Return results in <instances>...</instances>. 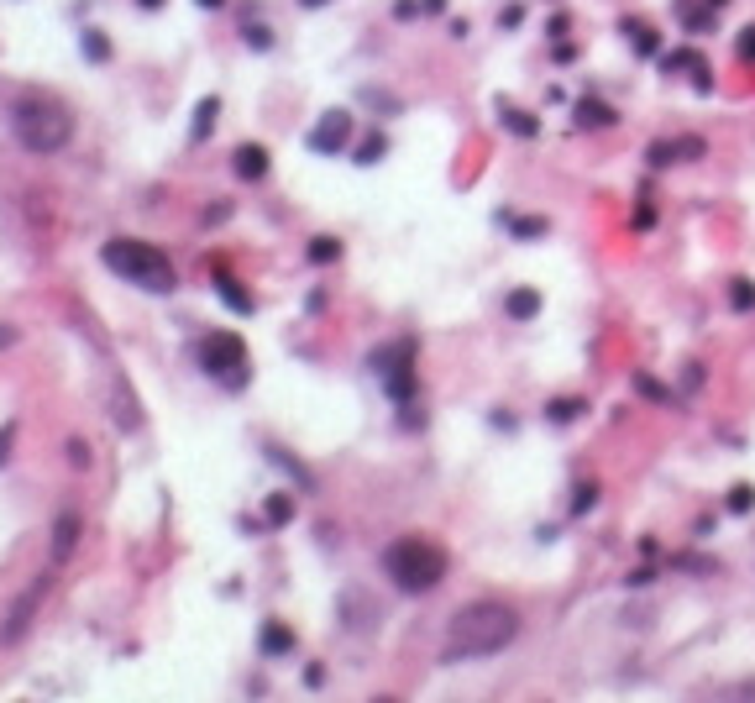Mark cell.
<instances>
[{
    "label": "cell",
    "instance_id": "1",
    "mask_svg": "<svg viewBox=\"0 0 755 703\" xmlns=\"http://www.w3.org/2000/svg\"><path fill=\"white\" fill-rule=\"evenodd\" d=\"M520 636V615L499 604V598H478L451 615V630H446V651L440 661H478V656H499L509 640Z\"/></svg>",
    "mask_w": 755,
    "mask_h": 703
},
{
    "label": "cell",
    "instance_id": "2",
    "mask_svg": "<svg viewBox=\"0 0 755 703\" xmlns=\"http://www.w3.org/2000/svg\"><path fill=\"white\" fill-rule=\"evenodd\" d=\"M383 577L394 583L398 594H430L446 583V567H451V556L440 552L436 541H425V535H398L383 546Z\"/></svg>",
    "mask_w": 755,
    "mask_h": 703
},
{
    "label": "cell",
    "instance_id": "3",
    "mask_svg": "<svg viewBox=\"0 0 755 703\" xmlns=\"http://www.w3.org/2000/svg\"><path fill=\"white\" fill-rule=\"evenodd\" d=\"M100 263L116 278L137 284L142 295H173L179 289V274H173L168 253H158L152 242H137V236H110L100 247Z\"/></svg>",
    "mask_w": 755,
    "mask_h": 703
},
{
    "label": "cell",
    "instance_id": "4",
    "mask_svg": "<svg viewBox=\"0 0 755 703\" xmlns=\"http://www.w3.org/2000/svg\"><path fill=\"white\" fill-rule=\"evenodd\" d=\"M11 131H16V142L32 152V158H53V152H63L68 142H74V116H68V106H58V100L26 95V100L11 106Z\"/></svg>",
    "mask_w": 755,
    "mask_h": 703
},
{
    "label": "cell",
    "instance_id": "5",
    "mask_svg": "<svg viewBox=\"0 0 755 703\" xmlns=\"http://www.w3.org/2000/svg\"><path fill=\"white\" fill-rule=\"evenodd\" d=\"M373 373H378V384L388 388V399L394 405H415V384H419V373H415V341L404 336V341H394V346H383V352H373Z\"/></svg>",
    "mask_w": 755,
    "mask_h": 703
},
{
    "label": "cell",
    "instance_id": "6",
    "mask_svg": "<svg viewBox=\"0 0 755 703\" xmlns=\"http://www.w3.org/2000/svg\"><path fill=\"white\" fill-rule=\"evenodd\" d=\"M200 363H205L210 378H226V388L247 384V346L236 331H215V336L200 346Z\"/></svg>",
    "mask_w": 755,
    "mask_h": 703
},
{
    "label": "cell",
    "instance_id": "7",
    "mask_svg": "<svg viewBox=\"0 0 755 703\" xmlns=\"http://www.w3.org/2000/svg\"><path fill=\"white\" fill-rule=\"evenodd\" d=\"M42 594H47V573H37L26 588L16 594V604L5 609V625H0V646H21L26 640V630H32V619H37L42 609Z\"/></svg>",
    "mask_w": 755,
    "mask_h": 703
},
{
    "label": "cell",
    "instance_id": "8",
    "mask_svg": "<svg viewBox=\"0 0 755 703\" xmlns=\"http://www.w3.org/2000/svg\"><path fill=\"white\" fill-rule=\"evenodd\" d=\"M346 142H352V116L346 110H331V116H320L310 131V148L320 152V158H336V152H346Z\"/></svg>",
    "mask_w": 755,
    "mask_h": 703
},
{
    "label": "cell",
    "instance_id": "9",
    "mask_svg": "<svg viewBox=\"0 0 755 703\" xmlns=\"http://www.w3.org/2000/svg\"><path fill=\"white\" fill-rule=\"evenodd\" d=\"M341 615H346V630H352V636H367L378 619H383V609H378L367 594H341Z\"/></svg>",
    "mask_w": 755,
    "mask_h": 703
},
{
    "label": "cell",
    "instance_id": "10",
    "mask_svg": "<svg viewBox=\"0 0 755 703\" xmlns=\"http://www.w3.org/2000/svg\"><path fill=\"white\" fill-rule=\"evenodd\" d=\"M79 535H84V520L74 510H63L58 520H53V562H68L74 546H79Z\"/></svg>",
    "mask_w": 755,
    "mask_h": 703
},
{
    "label": "cell",
    "instance_id": "11",
    "mask_svg": "<svg viewBox=\"0 0 755 703\" xmlns=\"http://www.w3.org/2000/svg\"><path fill=\"white\" fill-rule=\"evenodd\" d=\"M231 169H236V179H252V184H257V179L268 173V148H257V142L236 148V163H231Z\"/></svg>",
    "mask_w": 755,
    "mask_h": 703
},
{
    "label": "cell",
    "instance_id": "12",
    "mask_svg": "<svg viewBox=\"0 0 755 703\" xmlns=\"http://www.w3.org/2000/svg\"><path fill=\"white\" fill-rule=\"evenodd\" d=\"M619 121V110L614 106H604V100H577V127H593V131H604V127H614Z\"/></svg>",
    "mask_w": 755,
    "mask_h": 703
},
{
    "label": "cell",
    "instance_id": "13",
    "mask_svg": "<svg viewBox=\"0 0 755 703\" xmlns=\"http://www.w3.org/2000/svg\"><path fill=\"white\" fill-rule=\"evenodd\" d=\"M503 315L509 320H535L541 315V295H535V289H514V295L503 299Z\"/></svg>",
    "mask_w": 755,
    "mask_h": 703
},
{
    "label": "cell",
    "instance_id": "14",
    "mask_svg": "<svg viewBox=\"0 0 755 703\" xmlns=\"http://www.w3.org/2000/svg\"><path fill=\"white\" fill-rule=\"evenodd\" d=\"M289 651H294V630H289V625H278V619L263 625V656H289Z\"/></svg>",
    "mask_w": 755,
    "mask_h": 703
},
{
    "label": "cell",
    "instance_id": "15",
    "mask_svg": "<svg viewBox=\"0 0 755 703\" xmlns=\"http://www.w3.org/2000/svg\"><path fill=\"white\" fill-rule=\"evenodd\" d=\"M215 295L226 299L231 310H236V315H252V310H257V305H252V295H247V289H236V278H231V274H221V278H215Z\"/></svg>",
    "mask_w": 755,
    "mask_h": 703
},
{
    "label": "cell",
    "instance_id": "16",
    "mask_svg": "<svg viewBox=\"0 0 755 703\" xmlns=\"http://www.w3.org/2000/svg\"><path fill=\"white\" fill-rule=\"evenodd\" d=\"M499 121L514 131V137H535V131H541V121H535L530 110H520V106H499Z\"/></svg>",
    "mask_w": 755,
    "mask_h": 703
},
{
    "label": "cell",
    "instance_id": "17",
    "mask_svg": "<svg viewBox=\"0 0 755 703\" xmlns=\"http://www.w3.org/2000/svg\"><path fill=\"white\" fill-rule=\"evenodd\" d=\"M215 116H221V100L210 95V100H200L194 106V127H189V142H205V131L215 127Z\"/></svg>",
    "mask_w": 755,
    "mask_h": 703
},
{
    "label": "cell",
    "instance_id": "18",
    "mask_svg": "<svg viewBox=\"0 0 755 703\" xmlns=\"http://www.w3.org/2000/svg\"><path fill=\"white\" fill-rule=\"evenodd\" d=\"M625 37L635 43V53H646V58L656 53V47H661V43H656V32H650L646 22H625Z\"/></svg>",
    "mask_w": 755,
    "mask_h": 703
},
{
    "label": "cell",
    "instance_id": "19",
    "mask_svg": "<svg viewBox=\"0 0 755 703\" xmlns=\"http://www.w3.org/2000/svg\"><path fill=\"white\" fill-rule=\"evenodd\" d=\"M336 257H341V242H336V236H315L310 242V263L326 268V263H336Z\"/></svg>",
    "mask_w": 755,
    "mask_h": 703
},
{
    "label": "cell",
    "instance_id": "20",
    "mask_svg": "<svg viewBox=\"0 0 755 703\" xmlns=\"http://www.w3.org/2000/svg\"><path fill=\"white\" fill-rule=\"evenodd\" d=\"M729 510L734 514H750L755 510V489H750V483H734V489H729Z\"/></svg>",
    "mask_w": 755,
    "mask_h": 703
},
{
    "label": "cell",
    "instance_id": "21",
    "mask_svg": "<svg viewBox=\"0 0 755 703\" xmlns=\"http://www.w3.org/2000/svg\"><path fill=\"white\" fill-rule=\"evenodd\" d=\"M729 305H734V310H750V305H755V284H750V278H734Z\"/></svg>",
    "mask_w": 755,
    "mask_h": 703
},
{
    "label": "cell",
    "instance_id": "22",
    "mask_svg": "<svg viewBox=\"0 0 755 703\" xmlns=\"http://www.w3.org/2000/svg\"><path fill=\"white\" fill-rule=\"evenodd\" d=\"M509 221V232L520 236V242H530V236H545V221H520V215H503Z\"/></svg>",
    "mask_w": 755,
    "mask_h": 703
},
{
    "label": "cell",
    "instance_id": "23",
    "mask_svg": "<svg viewBox=\"0 0 755 703\" xmlns=\"http://www.w3.org/2000/svg\"><path fill=\"white\" fill-rule=\"evenodd\" d=\"M242 37H247V47H273V32L263 22H247V26H242Z\"/></svg>",
    "mask_w": 755,
    "mask_h": 703
},
{
    "label": "cell",
    "instance_id": "24",
    "mask_svg": "<svg viewBox=\"0 0 755 703\" xmlns=\"http://www.w3.org/2000/svg\"><path fill=\"white\" fill-rule=\"evenodd\" d=\"M84 53H89L95 64H105V58H110V43H105L100 32H84Z\"/></svg>",
    "mask_w": 755,
    "mask_h": 703
},
{
    "label": "cell",
    "instance_id": "25",
    "mask_svg": "<svg viewBox=\"0 0 755 703\" xmlns=\"http://www.w3.org/2000/svg\"><path fill=\"white\" fill-rule=\"evenodd\" d=\"M703 158V137H677V163H692Z\"/></svg>",
    "mask_w": 755,
    "mask_h": 703
},
{
    "label": "cell",
    "instance_id": "26",
    "mask_svg": "<svg viewBox=\"0 0 755 703\" xmlns=\"http://www.w3.org/2000/svg\"><path fill=\"white\" fill-rule=\"evenodd\" d=\"M383 152H388V142H383V137H367V142L357 148V163H378Z\"/></svg>",
    "mask_w": 755,
    "mask_h": 703
},
{
    "label": "cell",
    "instance_id": "27",
    "mask_svg": "<svg viewBox=\"0 0 755 703\" xmlns=\"http://www.w3.org/2000/svg\"><path fill=\"white\" fill-rule=\"evenodd\" d=\"M577 415H583V399H556V405H551V420H577Z\"/></svg>",
    "mask_w": 755,
    "mask_h": 703
},
{
    "label": "cell",
    "instance_id": "28",
    "mask_svg": "<svg viewBox=\"0 0 755 703\" xmlns=\"http://www.w3.org/2000/svg\"><path fill=\"white\" fill-rule=\"evenodd\" d=\"M289 514H294V504L284 499V493H273V499H268V525H284Z\"/></svg>",
    "mask_w": 755,
    "mask_h": 703
},
{
    "label": "cell",
    "instance_id": "29",
    "mask_svg": "<svg viewBox=\"0 0 755 703\" xmlns=\"http://www.w3.org/2000/svg\"><path fill=\"white\" fill-rule=\"evenodd\" d=\"M68 462H74V468H84V462H89V447H84V441H68Z\"/></svg>",
    "mask_w": 755,
    "mask_h": 703
},
{
    "label": "cell",
    "instance_id": "30",
    "mask_svg": "<svg viewBox=\"0 0 755 703\" xmlns=\"http://www.w3.org/2000/svg\"><path fill=\"white\" fill-rule=\"evenodd\" d=\"M593 504H598V489H593V483H587V489H577V514L593 510Z\"/></svg>",
    "mask_w": 755,
    "mask_h": 703
},
{
    "label": "cell",
    "instance_id": "31",
    "mask_svg": "<svg viewBox=\"0 0 755 703\" xmlns=\"http://www.w3.org/2000/svg\"><path fill=\"white\" fill-rule=\"evenodd\" d=\"M739 58H755V26H745V32H739Z\"/></svg>",
    "mask_w": 755,
    "mask_h": 703
},
{
    "label": "cell",
    "instance_id": "32",
    "mask_svg": "<svg viewBox=\"0 0 755 703\" xmlns=\"http://www.w3.org/2000/svg\"><path fill=\"white\" fill-rule=\"evenodd\" d=\"M16 336H21L16 326H11V320H0V352H5V346H16Z\"/></svg>",
    "mask_w": 755,
    "mask_h": 703
},
{
    "label": "cell",
    "instance_id": "33",
    "mask_svg": "<svg viewBox=\"0 0 755 703\" xmlns=\"http://www.w3.org/2000/svg\"><path fill=\"white\" fill-rule=\"evenodd\" d=\"M11 436H16V426H5V430H0V462L11 457Z\"/></svg>",
    "mask_w": 755,
    "mask_h": 703
},
{
    "label": "cell",
    "instance_id": "34",
    "mask_svg": "<svg viewBox=\"0 0 755 703\" xmlns=\"http://www.w3.org/2000/svg\"><path fill=\"white\" fill-rule=\"evenodd\" d=\"M194 5H205V11H221V5H226V0H194Z\"/></svg>",
    "mask_w": 755,
    "mask_h": 703
},
{
    "label": "cell",
    "instance_id": "35",
    "mask_svg": "<svg viewBox=\"0 0 755 703\" xmlns=\"http://www.w3.org/2000/svg\"><path fill=\"white\" fill-rule=\"evenodd\" d=\"M137 5H147V11H158V5H163V0H137Z\"/></svg>",
    "mask_w": 755,
    "mask_h": 703
},
{
    "label": "cell",
    "instance_id": "36",
    "mask_svg": "<svg viewBox=\"0 0 755 703\" xmlns=\"http://www.w3.org/2000/svg\"><path fill=\"white\" fill-rule=\"evenodd\" d=\"M708 5H713V11H724V5H729V0H708Z\"/></svg>",
    "mask_w": 755,
    "mask_h": 703
},
{
    "label": "cell",
    "instance_id": "37",
    "mask_svg": "<svg viewBox=\"0 0 755 703\" xmlns=\"http://www.w3.org/2000/svg\"><path fill=\"white\" fill-rule=\"evenodd\" d=\"M305 5H326V0H305Z\"/></svg>",
    "mask_w": 755,
    "mask_h": 703
}]
</instances>
